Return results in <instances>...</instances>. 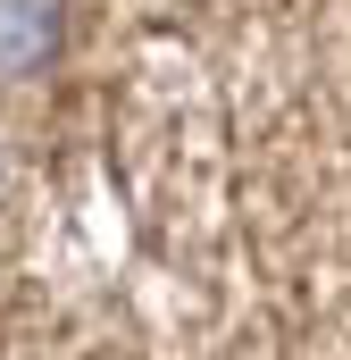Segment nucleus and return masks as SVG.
<instances>
[{"label": "nucleus", "mask_w": 351, "mask_h": 360, "mask_svg": "<svg viewBox=\"0 0 351 360\" xmlns=\"http://www.w3.org/2000/svg\"><path fill=\"white\" fill-rule=\"evenodd\" d=\"M42 42H51V8L42 0H0V76L34 68Z\"/></svg>", "instance_id": "nucleus-1"}]
</instances>
